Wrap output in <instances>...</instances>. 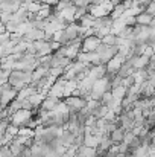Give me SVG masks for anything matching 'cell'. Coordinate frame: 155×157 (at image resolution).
I'll return each mask as SVG.
<instances>
[{"mask_svg":"<svg viewBox=\"0 0 155 157\" xmlns=\"http://www.w3.org/2000/svg\"><path fill=\"white\" fill-rule=\"evenodd\" d=\"M143 128H145V125H135L131 131H132L135 136H140V133H142V130H143Z\"/></svg>","mask_w":155,"mask_h":157,"instance_id":"d6986e66","label":"cell"},{"mask_svg":"<svg viewBox=\"0 0 155 157\" xmlns=\"http://www.w3.org/2000/svg\"><path fill=\"white\" fill-rule=\"evenodd\" d=\"M102 43L103 44H106V46H117V35L116 34H108V35H105L102 38Z\"/></svg>","mask_w":155,"mask_h":157,"instance_id":"5bb4252c","label":"cell"},{"mask_svg":"<svg viewBox=\"0 0 155 157\" xmlns=\"http://www.w3.org/2000/svg\"><path fill=\"white\" fill-rule=\"evenodd\" d=\"M135 18H137V25L151 26V25H152V20H154V14H151V12H148V11L145 9V11H142L140 14H137Z\"/></svg>","mask_w":155,"mask_h":157,"instance_id":"52a82bcc","label":"cell"},{"mask_svg":"<svg viewBox=\"0 0 155 157\" xmlns=\"http://www.w3.org/2000/svg\"><path fill=\"white\" fill-rule=\"evenodd\" d=\"M114 99V95H113V92L111 90H108V92H105L102 95V98H101V102L102 104H105V105H108L111 101Z\"/></svg>","mask_w":155,"mask_h":157,"instance_id":"2e32d148","label":"cell"},{"mask_svg":"<svg viewBox=\"0 0 155 157\" xmlns=\"http://www.w3.org/2000/svg\"><path fill=\"white\" fill-rule=\"evenodd\" d=\"M50 75L55 78H59L64 75V67H52L50 69Z\"/></svg>","mask_w":155,"mask_h":157,"instance_id":"e0dca14e","label":"cell"},{"mask_svg":"<svg viewBox=\"0 0 155 157\" xmlns=\"http://www.w3.org/2000/svg\"><path fill=\"white\" fill-rule=\"evenodd\" d=\"M59 157H70V156H68V154L65 153V154H62V156H59Z\"/></svg>","mask_w":155,"mask_h":157,"instance_id":"44dd1931","label":"cell"},{"mask_svg":"<svg viewBox=\"0 0 155 157\" xmlns=\"http://www.w3.org/2000/svg\"><path fill=\"white\" fill-rule=\"evenodd\" d=\"M64 102L70 107V113H79L84 107H87V99L84 96H68L64 98Z\"/></svg>","mask_w":155,"mask_h":157,"instance_id":"3957f363","label":"cell"},{"mask_svg":"<svg viewBox=\"0 0 155 157\" xmlns=\"http://www.w3.org/2000/svg\"><path fill=\"white\" fill-rule=\"evenodd\" d=\"M62 99L61 98H55V96H46V99H44V102L41 104V108H44V110H47V111H52V110H55L58 104L61 102Z\"/></svg>","mask_w":155,"mask_h":157,"instance_id":"ba28073f","label":"cell"},{"mask_svg":"<svg viewBox=\"0 0 155 157\" xmlns=\"http://www.w3.org/2000/svg\"><path fill=\"white\" fill-rule=\"evenodd\" d=\"M129 61L132 63V66H134L135 70H140V69H146V66L149 64L151 58L146 56V55H135V56H132Z\"/></svg>","mask_w":155,"mask_h":157,"instance_id":"8992f818","label":"cell"},{"mask_svg":"<svg viewBox=\"0 0 155 157\" xmlns=\"http://www.w3.org/2000/svg\"><path fill=\"white\" fill-rule=\"evenodd\" d=\"M46 96H47V95H46V93H43V92H35V93H34V95H31L28 99H29V101L32 102V105L37 108V107H41V104H43V102H44V99H46Z\"/></svg>","mask_w":155,"mask_h":157,"instance_id":"8fae6325","label":"cell"},{"mask_svg":"<svg viewBox=\"0 0 155 157\" xmlns=\"http://www.w3.org/2000/svg\"><path fill=\"white\" fill-rule=\"evenodd\" d=\"M102 44V38L98 35H90L82 38V52H96Z\"/></svg>","mask_w":155,"mask_h":157,"instance_id":"277c9868","label":"cell"},{"mask_svg":"<svg viewBox=\"0 0 155 157\" xmlns=\"http://www.w3.org/2000/svg\"><path fill=\"white\" fill-rule=\"evenodd\" d=\"M18 96V90L15 87H12L9 82L2 84V108L8 107L14 99H17Z\"/></svg>","mask_w":155,"mask_h":157,"instance_id":"7a4b0ae2","label":"cell"},{"mask_svg":"<svg viewBox=\"0 0 155 157\" xmlns=\"http://www.w3.org/2000/svg\"><path fill=\"white\" fill-rule=\"evenodd\" d=\"M137 136L132 133V131H126V134H125V139H123V142L125 144H128V145H131L132 142H134V139H135Z\"/></svg>","mask_w":155,"mask_h":157,"instance_id":"ac0fdd59","label":"cell"},{"mask_svg":"<svg viewBox=\"0 0 155 157\" xmlns=\"http://www.w3.org/2000/svg\"><path fill=\"white\" fill-rule=\"evenodd\" d=\"M79 87V82L76 79H72V81H67L65 87H64V98H68L73 95V92Z\"/></svg>","mask_w":155,"mask_h":157,"instance_id":"7c38bea8","label":"cell"},{"mask_svg":"<svg viewBox=\"0 0 155 157\" xmlns=\"http://www.w3.org/2000/svg\"><path fill=\"white\" fill-rule=\"evenodd\" d=\"M113 92V95H114V98H117V99H123L126 95H128V89L125 87V86H120V87H116V89H113L111 90Z\"/></svg>","mask_w":155,"mask_h":157,"instance_id":"4fadbf2b","label":"cell"},{"mask_svg":"<svg viewBox=\"0 0 155 157\" xmlns=\"http://www.w3.org/2000/svg\"><path fill=\"white\" fill-rule=\"evenodd\" d=\"M32 117H34V110L20 108V110H17V111L9 117V121H11V124H14V125L23 127V125H26V122H28L29 119H32Z\"/></svg>","mask_w":155,"mask_h":157,"instance_id":"6da1fadb","label":"cell"},{"mask_svg":"<svg viewBox=\"0 0 155 157\" xmlns=\"http://www.w3.org/2000/svg\"><path fill=\"white\" fill-rule=\"evenodd\" d=\"M111 2H114V3H116V5H117V3H122V2H123V0H111Z\"/></svg>","mask_w":155,"mask_h":157,"instance_id":"ffe728a7","label":"cell"},{"mask_svg":"<svg viewBox=\"0 0 155 157\" xmlns=\"http://www.w3.org/2000/svg\"><path fill=\"white\" fill-rule=\"evenodd\" d=\"M18 136H24V137H35V130L31 127H20L18 130Z\"/></svg>","mask_w":155,"mask_h":157,"instance_id":"9a60e30c","label":"cell"},{"mask_svg":"<svg viewBox=\"0 0 155 157\" xmlns=\"http://www.w3.org/2000/svg\"><path fill=\"white\" fill-rule=\"evenodd\" d=\"M78 157H98V148H91L87 145H81L78 150Z\"/></svg>","mask_w":155,"mask_h":157,"instance_id":"30bf717a","label":"cell"},{"mask_svg":"<svg viewBox=\"0 0 155 157\" xmlns=\"http://www.w3.org/2000/svg\"><path fill=\"white\" fill-rule=\"evenodd\" d=\"M125 134H126V128H123V127H117L111 134H109V137H111V140L114 142V144H122L123 142V139H125Z\"/></svg>","mask_w":155,"mask_h":157,"instance_id":"9c48e42d","label":"cell"},{"mask_svg":"<svg viewBox=\"0 0 155 157\" xmlns=\"http://www.w3.org/2000/svg\"><path fill=\"white\" fill-rule=\"evenodd\" d=\"M126 61V58L123 56V55H120V53H117L116 56H113L108 63H106V70H108V75H117L119 73V70L122 69V66H123V63Z\"/></svg>","mask_w":155,"mask_h":157,"instance_id":"5b68a950","label":"cell"}]
</instances>
